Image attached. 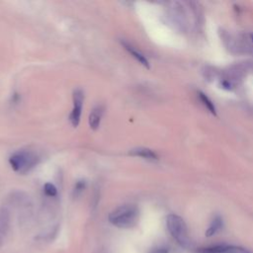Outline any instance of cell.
Wrapping results in <instances>:
<instances>
[{
	"mask_svg": "<svg viewBox=\"0 0 253 253\" xmlns=\"http://www.w3.org/2000/svg\"><path fill=\"white\" fill-rule=\"evenodd\" d=\"M9 227V215L7 211L3 210L0 213V241L1 238L6 234Z\"/></svg>",
	"mask_w": 253,
	"mask_h": 253,
	"instance_id": "30bf717a",
	"label": "cell"
},
{
	"mask_svg": "<svg viewBox=\"0 0 253 253\" xmlns=\"http://www.w3.org/2000/svg\"><path fill=\"white\" fill-rule=\"evenodd\" d=\"M130 155L133 157H140V158H143L148 160H158V155L154 151H152L150 149H146V148H139V149L132 150L130 152Z\"/></svg>",
	"mask_w": 253,
	"mask_h": 253,
	"instance_id": "ba28073f",
	"label": "cell"
},
{
	"mask_svg": "<svg viewBox=\"0 0 253 253\" xmlns=\"http://www.w3.org/2000/svg\"><path fill=\"white\" fill-rule=\"evenodd\" d=\"M168 248L164 247V246H160V247H157L155 249H153L150 253H168Z\"/></svg>",
	"mask_w": 253,
	"mask_h": 253,
	"instance_id": "5bb4252c",
	"label": "cell"
},
{
	"mask_svg": "<svg viewBox=\"0 0 253 253\" xmlns=\"http://www.w3.org/2000/svg\"><path fill=\"white\" fill-rule=\"evenodd\" d=\"M249 37H250V40H251V42H252V44H253V33H251V34L249 35Z\"/></svg>",
	"mask_w": 253,
	"mask_h": 253,
	"instance_id": "9a60e30c",
	"label": "cell"
},
{
	"mask_svg": "<svg viewBox=\"0 0 253 253\" xmlns=\"http://www.w3.org/2000/svg\"><path fill=\"white\" fill-rule=\"evenodd\" d=\"M122 45L140 63H142L147 68H150V63H149L148 59L140 51H138L136 48H134L131 44L126 43V41H122Z\"/></svg>",
	"mask_w": 253,
	"mask_h": 253,
	"instance_id": "8992f818",
	"label": "cell"
},
{
	"mask_svg": "<svg viewBox=\"0 0 253 253\" xmlns=\"http://www.w3.org/2000/svg\"><path fill=\"white\" fill-rule=\"evenodd\" d=\"M198 94H199V98H200L201 102L203 103V105H204L212 114L216 115V111H217V110H216V107H215L214 103L210 100V98H209L206 94H204L203 92H199Z\"/></svg>",
	"mask_w": 253,
	"mask_h": 253,
	"instance_id": "8fae6325",
	"label": "cell"
},
{
	"mask_svg": "<svg viewBox=\"0 0 253 253\" xmlns=\"http://www.w3.org/2000/svg\"><path fill=\"white\" fill-rule=\"evenodd\" d=\"M83 101H84L83 92L80 89H76L73 92V108H72V111H71L70 117H69L71 125L74 126V128H76L80 122Z\"/></svg>",
	"mask_w": 253,
	"mask_h": 253,
	"instance_id": "277c9868",
	"label": "cell"
},
{
	"mask_svg": "<svg viewBox=\"0 0 253 253\" xmlns=\"http://www.w3.org/2000/svg\"><path fill=\"white\" fill-rule=\"evenodd\" d=\"M200 253H252L248 249L235 245H215L201 248Z\"/></svg>",
	"mask_w": 253,
	"mask_h": 253,
	"instance_id": "5b68a950",
	"label": "cell"
},
{
	"mask_svg": "<svg viewBox=\"0 0 253 253\" xmlns=\"http://www.w3.org/2000/svg\"><path fill=\"white\" fill-rule=\"evenodd\" d=\"M222 219L220 216H217L214 218V220L212 221V222L210 223L207 231H206V235L207 236H213L216 233H218L221 227H222Z\"/></svg>",
	"mask_w": 253,
	"mask_h": 253,
	"instance_id": "9c48e42d",
	"label": "cell"
},
{
	"mask_svg": "<svg viewBox=\"0 0 253 253\" xmlns=\"http://www.w3.org/2000/svg\"><path fill=\"white\" fill-rule=\"evenodd\" d=\"M166 225L170 234L181 246H190L187 225L181 217L174 214L169 215L166 219Z\"/></svg>",
	"mask_w": 253,
	"mask_h": 253,
	"instance_id": "3957f363",
	"label": "cell"
},
{
	"mask_svg": "<svg viewBox=\"0 0 253 253\" xmlns=\"http://www.w3.org/2000/svg\"><path fill=\"white\" fill-rule=\"evenodd\" d=\"M139 209L135 205H123L112 211L109 215V221L120 228H131L139 221Z\"/></svg>",
	"mask_w": 253,
	"mask_h": 253,
	"instance_id": "6da1fadb",
	"label": "cell"
},
{
	"mask_svg": "<svg viewBox=\"0 0 253 253\" xmlns=\"http://www.w3.org/2000/svg\"><path fill=\"white\" fill-rule=\"evenodd\" d=\"M85 188V182L84 181H78L75 185V188H74V194L75 195H78L80 194Z\"/></svg>",
	"mask_w": 253,
	"mask_h": 253,
	"instance_id": "4fadbf2b",
	"label": "cell"
},
{
	"mask_svg": "<svg viewBox=\"0 0 253 253\" xmlns=\"http://www.w3.org/2000/svg\"><path fill=\"white\" fill-rule=\"evenodd\" d=\"M44 191L46 193V195L50 196V197H55L58 193V190L56 188V186L52 183H46L44 186Z\"/></svg>",
	"mask_w": 253,
	"mask_h": 253,
	"instance_id": "7c38bea8",
	"label": "cell"
},
{
	"mask_svg": "<svg viewBox=\"0 0 253 253\" xmlns=\"http://www.w3.org/2000/svg\"><path fill=\"white\" fill-rule=\"evenodd\" d=\"M9 162L14 171L20 174H26L38 164L39 158L33 152L19 151L9 158Z\"/></svg>",
	"mask_w": 253,
	"mask_h": 253,
	"instance_id": "7a4b0ae2",
	"label": "cell"
},
{
	"mask_svg": "<svg viewBox=\"0 0 253 253\" xmlns=\"http://www.w3.org/2000/svg\"><path fill=\"white\" fill-rule=\"evenodd\" d=\"M103 112H104V108L102 106H98L96 108H94L92 110V112L89 115V126L90 128L94 131H96L99 126H100V122L103 116Z\"/></svg>",
	"mask_w": 253,
	"mask_h": 253,
	"instance_id": "52a82bcc",
	"label": "cell"
}]
</instances>
